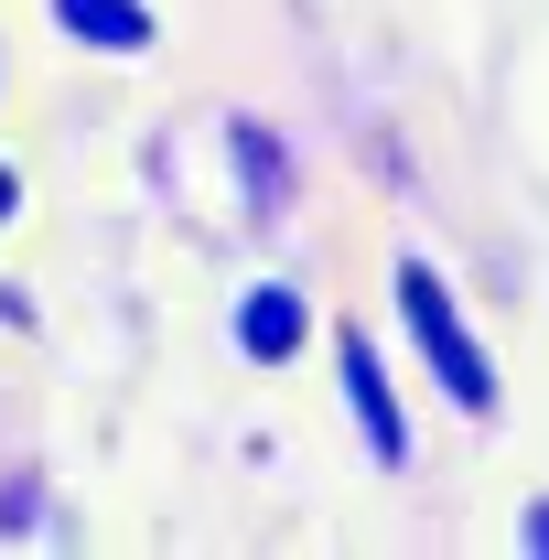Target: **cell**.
I'll use <instances>...</instances> for the list:
<instances>
[{"instance_id": "obj_1", "label": "cell", "mask_w": 549, "mask_h": 560, "mask_svg": "<svg viewBox=\"0 0 549 560\" xmlns=\"http://www.w3.org/2000/svg\"><path fill=\"white\" fill-rule=\"evenodd\" d=\"M399 302H410V335H420V355L442 366V388H453L464 410H495V366H484V346L464 335V313H453V291L420 270V259L399 270Z\"/></svg>"}, {"instance_id": "obj_2", "label": "cell", "mask_w": 549, "mask_h": 560, "mask_svg": "<svg viewBox=\"0 0 549 560\" xmlns=\"http://www.w3.org/2000/svg\"><path fill=\"white\" fill-rule=\"evenodd\" d=\"M344 388H355V420H366V453L377 464H399L410 453V431H399V399H388V377H377V355L344 335Z\"/></svg>"}, {"instance_id": "obj_3", "label": "cell", "mask_w": 549, "mask_h": 560, "mask_svg": "<svg viewBox=\"0 0 549 560\" xmlns=\"http://www.w3.org/2000/svg\"><path fill=\"white\" fill-rule=\"evenodd\" d=\"M55 22L86 33V44H108V55H140L151 44V11L140 0H55Z\"/></svg>"}, {"instance_id": "obj_4", "label": "cell", "mask_w": 549, "mask_h": 560, "mask_svg": "<svg viewBox=\"0 0 549 560\" xmlns=\"http://www.w3.org/2000/svg\"><path fill=\"white\" fill-rule=\"evenodd\" d=\"M237 346H248V355H291V346H302V291H248Z\"/></svg>"}, {"instance_id": "obj_5", "label": "cell", "mask_w": 549, "mask_h": 560, "mask_svg": "<svg viewBox=\"0 0 549 560\" xmlns=\"http://www.w3.org/2000/svg\"><path fill=\"white\" fill-rule=\"evenodd\" d=\"M0 215H11V173H0Z\"/></svg>"}]
</instances>
